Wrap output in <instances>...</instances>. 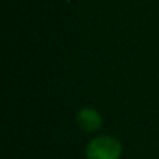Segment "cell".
Listing matches in <instances>:
<instances>
[{"mask_svg": "<svg viewBox=\"0 0 159 159\" xmlns=\"http://www.w3.org/2000/svg\"><path fill=\"white\" fill-rule=\"evenodd\" d=\"M121 144L109 135L96 137L87 145V159H119Z\"/></svg>", "mask_w": 159, "mask_h": 159, "instance_id": "obj_1", "label": "cell"}, {"mask_svg": "<svg viewBox=\"0 0 159 159\" xmlns=\"http://www.w3.org/2000/svg\"><path fill=\"white\" fill-rule=\"evenodd\" d=\"M77 123L85 131H95L102 126V117L96 110L84 107L77 113Z\"/></svg>", "mask_w": 159, "mask_h": 159, "instance_id": "obj_2", "label": "cell"}]
</instances>
